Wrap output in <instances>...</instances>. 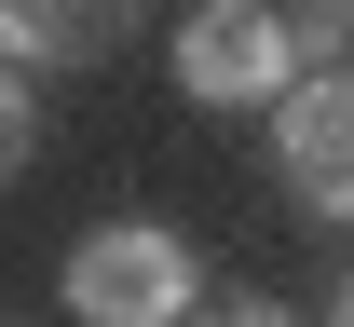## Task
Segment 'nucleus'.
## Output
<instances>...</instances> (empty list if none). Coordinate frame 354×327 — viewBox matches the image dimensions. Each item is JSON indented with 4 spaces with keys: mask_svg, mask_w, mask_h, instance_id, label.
<instances>
[{
    "mask_svg": "<svg viewBox=\"0 0 354 327\" xmlns=\"http://www.w3.org/2000/svg\"><path fill=\"white\" fill-rule=\"evenodd\" d=\"M191 300H205V259L164 218H109L68 245V314H95V327H191Z\"/></svg>",
    "mask_w": 354,
    "mask_h": 327,
    "instance_id": "obj_1",
    "label": "nucleus"
},
{
    "mask_svg": "<svg viewBox=\"0 0 354 327\" xmlns=\"http://www.w3.org/2000/svg\"><path fill=\"white\" fill-rule=\"evenodd\" d=\"M286 82H300V28L272 0H191V28H177V95L191 109H272Z\"/></svg>",
    "mask_w": 354,
    "mask_h": 327,
    "instance_id": "obj_2",
    "label": "nucleus"
},
{
    "mask_svg": "<svg viewBox=\"0 0 354 327\" xmlns=\"http://www.w3.org/2000/svg\"><path fill=\"white\" fill-rule=\"evenodd\" d=\"M272 164L300 191V218H354V68H300L272 95Z\"/></svg>",
    "mask_w": 354,
    "mask_h": 327,
    "instance_id": "obj_3",
    "label": "nucleus"
},
{
    "mask_svg": "<svg viewBox=\"0 0 354 327\" xmlns=\"http://www.w3.org/2000/svg\"><path fill=\"white\" fill-rule=\"evenodd\" d=\"M150 28V0H0V55L14 68H95Z\"/></svg>",
    "mask_w": 354,
    "mask_h": 327,
    "instance_id": "obj_4",
    "label": "nucleus"
},
{
    "mask_svg": "<svg viewBox=\"0 0 354 327\" xmlns=\"http://www.w3.org/2000/svg\"><path fill=\"white\" fill-rule=\"evenodd\" d=\"M28 150H41V109H28V68L0 55V191L28 178Z\"/></svg>",
    "mask_w": 354,
    "mask_h": 327,
    "instance_id": "obj_5",
    "label": "nucleus"
},
{
    "mask_svg": "<svg viewBox=\"0 0 354 327\" xmlns=\"http://www.w3.org/2000/svg\"><path fill=\"white\" fill-rule=\"evenodd\" d=\"M354 41V0H313V14H300V55H341Z\"/></svg>",
    "mask_w": 354,
    "mask_h": 327,
    "instance_id": "obj_6",
    "label": "nucleus"
},
{
    "mask_svg": "<svg viewBox=\"0 0 354 327\" xmlns=\"http://www.w3.org/2000/svg\"><path fill=\"white\" fill-rule=\"evenodd\" d=\"M205 327H286V314H272V300H218Z\"/></svg>",
    "mask_w": 354,
    "mask_h": 327,
    "instance_id": "obj_7",
    "label": "nucleus"
},
{
    "mask_svg": "<svg viewBox=\"0 0 354 327\" xmlns=\"http://www.w3.org/2000/svg\"><path fill=\"white\" fill-rule=\"evenodd\" d=\"M327 327H354V286H341V300H327Z\"/></svg>",
    "mask_w": 354,
    "mask_h": 327,
    "instance_id": "obj_8",
    "label": "nucleus"
}]
</instances>
